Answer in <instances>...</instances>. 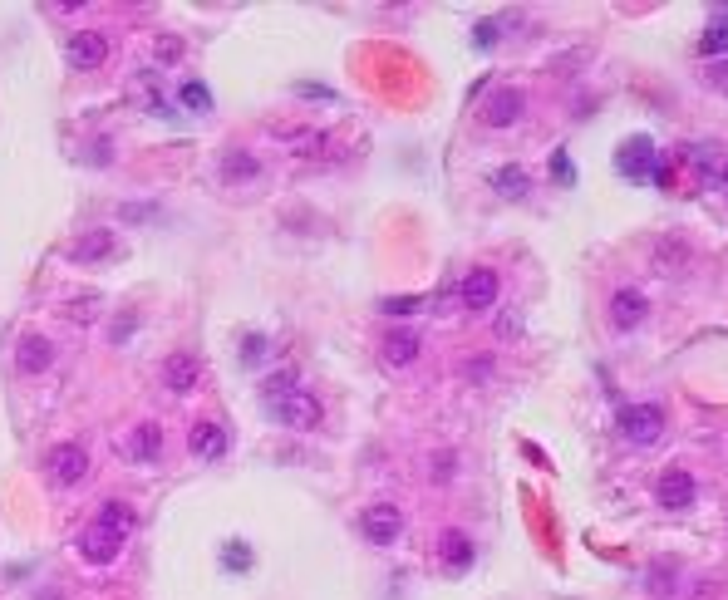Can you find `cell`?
<instances>
[{
	"mask_svg": "<svg viewBox=\"0 0 728 600\" xmlns=\"http://www.w3.org/2000/svg\"><path fill=\"white\" fill-rule=\"evenodd\" d=\"M517 114H522V94H517V89H497V94L483 104L487 128H507V123H517Z\"/></svg>",
	"mask_w": 728,
	"mask_h": 600,
	"instance_id": "obj_16",
	"label": "cell"
},
{
	"mask_svg": "<svg viewBox=\"0 0 728 600\" xmlns=\"http://www.w3.org/2000/svg\"><path fill=\"white\" fill-rule=\"evenodd\" d=\"M182 55V40L178 35H163V40H158V64H173Z\"/></svg>",
	"mask_w": 728,
	"mask_h": 600,
	"instance_id": "obj_28",
	"label": "cell"
},
{
	"mask_svg": "<svg viewBox=\"0 0 728 600\" xmlns=\"http://www.w3.org/2000/svg\"><path fill=\"white\" fill-rule=\"evenodd\" d=\"M84 473H89V453H84L79 443H60V448L50 453V478L60 482V487H74Z\"/></svg>",
	"mask_w": 728,
	"mask_h": 600,
	"instance_id": "obj_10",
	"label": "cell"
},
{
	"mask_svg": "<svg viewBox=\"0 0 728 600\" xmlns=\"http://www.w3.org/2000/svg\"><path fill=\"white\" fill-rule=\"evenodd\" d=\"M527 187H532V178H527V168H517V163H507V168H497L492 173V192L497 197H527Z\"/></svg>",
	"mask_w": 728,
	"mask_h": 600,
	"instance_id": "obj_21",
	"label": "cell"
},
{
	"mask_svg": "<svg viewBox=\"0 0 728 600\" xmlns=\"http://www.w3.org/2000/svg\"><path fill=\"white\" fill-rule=\"evenodd\" d=\"M217 173H222L227 182H251L256 173H261V163H256V158H251L246 148H227V153H222V168H217Z\"/></svg>",
	"mask_w": 728,
	"mask_h": 600,
	"instance_id": "obj_19",
	"label": "cell"
},
{
	"mask_svg": "<svg viewBox=\"0 0 728 600\" xmlns=\"http://www.w3.org/2000/svg\"><path fill=\"white\" fill-rule=\"evenodd\" d=\"M615 423H620V433L630 443H655L665 433V409L660 404H630V409H620Z\"/></svg>",
	"mask_w": 728,
	"mask_h": 600,
	"instance_id": "obj_4",
	"label": "cell"
},
{
	"mask_svg": "<svg viewBox=\"0 0 728 600\" xmlns=\"http://www.w3.org/2000/svg\"><path fill=\"white\" fill-rule=\"evenodd\" d=\"M360 532L369 546H394V541L404 537V512L394 502H374V507H364Z\"/></svg>",
	"mask_w": 728,
	"mask_h": 600,
	"instance_id": "obj_3",
	"label": "cell"
},
{
	"mask_svg": "<svg viewBox=\"0 0 728 600\" xmlns=\"http://www.w3.org/2000/svg\"><path fill=\"white\" fill-rule=\"evenodd\" d=\"M699 50H704V55H724L728 50V25H714V30L699 40Z\"/></svg>",
	"mask_w": 728,
	"mask_h": 600,
	"instance_id": "obj_26",
	"label": "cell"
},
{
	"mask_svg": "<svg viewBox=\"0 0 728 600\" xmlns=\"http://www.w3.org/2000/svg\"><path fill=\"white\" fill-rule=\"evenodd\" d=\"M123 453H128L133 463H153V458L163 453V433H158V423H138V428L128 433Z\"/></svg>",
	"mask_w": 728,
	"mask_h": 600,
	"instance_id": "obj_14",
	"label": "cell"
},
{
	"mask_svg": "<svg viewBox=\"0 0 728 600\" xmlns=\"http://www.w3.org/2000/svg\"><path fill=\"white\" fill-rule=\"evenodd\" d=\"M320 414H325V409H320V399H315V394H305V389L286 394V399L271 409V419L286 423V428H315V423H320Z\"/></svg>",
	"mask_w": 728,
	"mask_h": 600,
	"instance_id": "obj_5",
	"label": "cell"
},
{
	"mask_svg": "<svg viewBox=\"0 0 728 600\" xmlns=\"http://www.w3.org/2000/svg\"><path fill=\"white\" fill-rule=\"evenodd\" d=\"M296 389H301V374H296V369H271V374L261 379V404L276 409V404H281L286 394H296Z\"/></svg>",
	"mask_w": 728,
	"mask_h": 600,
	"instance_id": "obj_18",
	"label": "cell"
},
{
	"mask_svg": "<svg viewBox=\"0 0 728 600\" xmlns=\"http://www.w3.org/2000/svg\"><path fill=\"white\" fill-rule=\"evenodd\" d=\"M379 310L384 315H414V310H424V296H394V300H384Z\"/></svg>",
	"mask_w": 728,
	"mask_h": 600,
	"instance_id": "obj_25",
	"label": "cell"
},
{
	"mask_svg": "<svg viewBox=\"0 0 728 600\" xmlns=\"http://www.w3.org/2000/svg\"><path fill=\"white\" fill-rule=\"evenodd\" d=\"M689 163H694L699 182H714V178H719V168H714V148H689Z\"/></svg>",
	"mask_w": 728,
	"mask_h": 600,
	"instance_id": "obj_24",
	"label": "cell"
},
{
	"mask_svg": "<svg viewBox=\"0 0 728 600\" xmlns=\"http://www.w3.org/2000/svg\"><path fill=\"white\" fill-rule=\"evenodd\" d=\"M55 364V345L45 335H20L15 340V369L20 374H45Z\"/></svg>",
	"mask_w": 728,
	"mask_h": 600,
	"instance_id": "obj_9",
	"label": "cell"
},
{
	"mask_svg": "<svg viewBox=\"0 0 728 600\" xmlns=\"http://www.w3.org/2000/svg\"><path fill=\"white\" fill-rule=\"evenodd\" d=\"M492 40H497V25H492V20H487V25H478V30H473V45H492Z\"/></svg>",
	"mask_w": 728,
	"mask_h": 600,
	"instance_id": "obj_35",
	"label": "cell"
},
{
	"mask_svg": "<svg viewBox=\"0 0 728 600\" xmlns=\"http://www.w3.org/2000/svg\"><path fill=\"white\" fill-rule=\"evenodd\" d=\"M114 232H84V237L74 241V261H109L114 256Z\"/></svg>",
	"mask_w": 728,
	"mask_h": 600,
	"instance_id": "obj_20",
	"label": "cell"
},
{
	"mask_svg": "<svg viewBox=\"0 0 728 600\" xmlns=\"http://www.w3.org/2000/svg\"><path fill=\"white\" fill-rule=\"evenodd\" d=\"M296 153H325V133H296Z\"/></svg>",
	"mask_w": 728,
	"mask_h": 600,
	"instance_id": "obj_29",
	"label": "cell"
},
{
	"mask_svg": "<svg viewBox=\"0 0 728 600\" xmlns=\"http://www.w3.org/2000/svg\"><path fill=\"white\" fill-rule=\"evenodd\" d=\"M645 310H650V300L640 296V291H615V300H610V320L620 330H635L645 320Z\"/></svg>",
	"mask_w": 728,
	"mask_h": 600,
	"instance_id": "obj_17",
	"label": "cell"
},
{
	"mask_svg": "<svg viewBox=\"0 0 728 600\" xmlns=\"http://www.w3.org/2000/svg\"><path fill=\"white\" fill-rule=\"evenodd\" d=\"M669 586H674V576H669V571H660V566H655V576H650V591H669Z\"/></svg>",
	"mask_w": 728,
	"mask_h": 600,
	"instance_id": "obj_36",
	"label": "cell"
},
{
	"mask_svg": "<svg viewBox=\"0 0 728 600\" xmlns=\"http://www.w3.org/2000/svg\"><path fill=\"white\" fill-rule=\"evenodd\" d=\"M709 84L728 94V60H714V64H709Z\"/></svg>",
	"mask_w": 728,
	"mask_h": 600,
	"instance_id": "obj_32",
	"label": "cell"
},
{
	"mask_svg": "<svg viewBox=\"0 0 728 600\" xmlns=\"http://www.w3.org/2000/svg\"><path fill=\"white\" fill-rule=\"evenodd\" d=\"M128 532H133V512H128L123 502H104V507H99V517H94V527H89V532H84V541H79L84 561L109 566V561L123 551Z\"/></svg>",
	"mask_w": 728,
	"mask_h": 600,
	"instance_id": "obj_1",
	"label": "cell"
},
{
	"mask_svg": "<svg viewBox=\"0 0 728 600\" xmlns=\"http://www.w3.org/2000/svg\"><path fill=\"white\" fill-rule=\"evenodd\" d=\"M178 99H182L187 114H207V109H212V89H207L202 79H187V84L178 89Z\"/></svg>",
	"mask_w": 728,
	"mask_h": 600,
	"instance_id": "obj_22",
	"label": "cell"
},
{
	"mask_svg": "<svg viewBox=\"0 0 728 600\" xmlns=\"http://www.w3.org/2000/svg\"><path fill=\"white\" fill-rule=\"evenodd\" d=\"M714 182H719V187H724V192H728V163H724V168H719V178H714Z\"/></svg>",
	"mask_w": 728,
	"mask_h": 600,
	"instance_id": "obj_37",
	"label": "cell"
},
{
	"mask_svg": "<svg viewBox=\"0 0 728 600\" xmlns=\"http://www.w3.org/2000/svg\"><path fill=\"white\" fill-rule=\"evenodd\" d=\"M487 374H492V360H487V355L468 360V379H487Z\"/></svg>",
	"mask_w": 728,
	"mask_h": 600,
	"instance_id": "obj_34",
	"label": "cell"
},
{
	"mask_svg": "<svg viewBox=\"0 0 728 600\" xmlns=\"http://www.w3.org/2000/svg\"><path fill=\"white\" fill-rule=\"evenodd\" d=\"M64 55H69V64H74V69H99V64L109 60V40H104V35H94V30H79V35H69Z\"/></svg>",
	"mask_w": 728,
	"mask_h": 600,
	"instance_id": "obj_8",
	"label": "cell"
},
{
	"mask_svg": "<svg viewBox=\"0 0 728 600\" xmlns=\"http://www.w3.org/2000/svg\"><path fill=\"white\" fill-rule=\"evenodd\" d=\"M655 497H660V507L679 512V507H689L699 497V482H694V473H684V468H669L665 478L655 482Z\"/></svg>",
	"mask_w": 728,
	"mask_h": 600,
	"instance_id": "obj_7",
	"label": "cell"
},
{
	"mask_svg": "<svg viewBox=\"0 0 728 600\" xmlns=\"http://www.w3.org/2000/svg\"><path fill=\"white\" fill-rule=\"evenodd\" d=\"M222 566L242 576L246 566H251V546H246V541H227V551H222Z\"/></svg>",
	"mask_w": 728,
	"mask_h": 600,
	"instance_id": "obj_23",
	"label": "cell"
},
{
	"mask_svg": "<svg viewBox=\"0 0 728 600\" xmlns=\"http://www.w3.org/2000/svg\"><path fill=\"white\" fill-rule=\"evenodd\" d=\"M187 448H192L197 458H222V453H227V428L212 423V419L192 423V428H187Z\"/></svg>",
	"mask_w": 728,
	"mask_h": 600,
	"instance_id": "obj_11",
	"label": "cell"
},
{
	"mask_svg": "<svg viewBox=\"0 0 728 600\" xmlns=\"http://www.w3.org/2000/svg\"><path fill=\"white\" fill-rule=\"evenodd\" d=\"M261 355H266V340H261V335H246V340H242V360L251 364V360H261Z\"/></svg>",
	"mask_w": 728,
	"mask_h": 600,
	"instance_id": "obj_30",
	"label": "cell"
},
{
	"mask_svg": "<svg viewBox=\"0 0 728 600\" xmlns=\"http://www.w3.org/2000/svg\"><path fill=\"white\" fill-rule=\"evenodd\" d=\"M551 178H556V182H576V168H571V158H566L561 148L551 153Z\"/></svg>",
	"mask_w": 728,
	"mask_h": 600,
	"instance_id": "obj_27",
	"label": "cell"
},
{
	"mask_svg": "<svg viewBox=\"0 0 728 600\" xmlns=\"http://www.w3.org/2000/svg\"><path fill=\"white\" fill-rule=\"evenodd\" d=\"M463 305L468 310H492L497 305V296H502V281H497V271H487V266H478V271H468L463 276Z\"/></svg>",
	"mask_w": 728,
	"mask_h": 600,
	"instance_id": "obj_6",
	"label": "cell"
},
{
	"mask_svg": "<svg viewBox=\"0 0 728 600\" xmlns=\"http://www.w3.org/2000/svg\"><path fill=\"white\" fill-rule=\"evenodd\" d=\"M296 94H305V99H315V104L335 99V89H325V84H296Z\"/></svg>",
	"mask_w": 728,
	"mask_h": 600,
	"instance_id": "obj_31",
	"label": "cell"
},
{
	"mask_svg": "<svg viewBox=\"0 0 728 600\" xmlns=\"http://www.w3.org/2000/svg\"><path fill=\"white\" fill-rule=\"evenodd\" d=\"M615 168H620V178H630V182H660L665 178V163H660V153H655L650 138H630V143H620Z\"/></svg>",
	"mask_w": 728,
	"mask_h": 600,
	"instance_id": "obj_2",
	"label": "cell"
},
{
	"mask_svg": "<svg viewBox=\"0 0 728 600\" xmlns=\"http://www.w3.org/2000/svg\"><path fill=\"white\" fill-rule=\"evenodd\" d=\"M419 345H424V340H419L414 330H389V335H384V364H389V369H409V364L419 360Z\"/></svg>",
	"mask_w": 728,
	"mask_h": 600,
	"instance_id": "obj_12",
	"label": "cell"
},
{
	"mask_svg": "<svg viewBox=\"0 0 728 600\" xmlns=\"http://www.w3.org/2000/svg\"><path fill=\"white\" fill-rule=\"evenodd\" d=\"M438 556H443V566H448V571H468L478 551H473V541H468V532L448 527V532H443V541H438Z\"/></svg>",
	"mask_w": 728,
	"mask_h": 600,
	"instance_id": "obj_15",
	"label": "cell"
},
{
	"mask_svg": "<svg viewBox=\"0 0 728 600\" xmlns=\"http://www.w3.org/2000/svg\"><path fill=\"white\" fill-rule=\"evenodd\" d=\"M453 468H458V463H453V453H438V458H433V478H438V482L453 478Z\"/></svg>",
	"mask_w": 728,
	"mask_h": 600,
	"instance_id": "obj_33",
	"label": "cell"
},
{
	"mask_svg": "<svg viewBox=\"0 0 728 600\" xmlns=\"http://www.w3.org/2000/svg\"><path fill=\"white\" fill-rule=\"evenodd\" d=\"M158 374H163V389L187 394V389H197V374H202V369H197V360H192V355H168Z\"/></svg>",
	"mask_w": 728,
	"mask_h": 600,
	"instance_id": "obj_13",
	"label": "cell"
}]
</instances>
